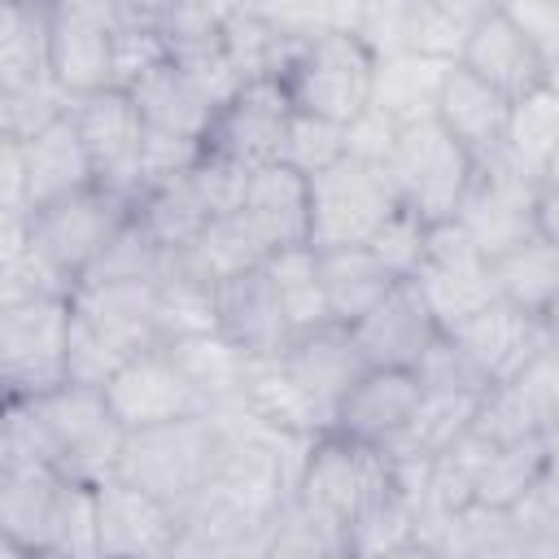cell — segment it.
Masks as SVG:
<instances>
[{
	"instance_id": "cell-4",
	"label": "cell",
	"mask_w": 559,
	"mask_h": 559,
	"mask_svg": "<svg viewBox=\"0 0 559 559\" xmlns=\"http://www.w3.org/2000/svg\"><path fill=\"white\" fill-rule=\"evenodd\" d=\"M402 192L380 162L341 157L310 175V249H358L402 214Z\"/></svg>"
},
{
	"instance_id": "cell-1",
	"label": "cell",
	"mask_w": 559,
	"mask_h": 559,
	"mask_svg": "<svg viewBox=\"0 0 559 559\" xmlns=\"http://www.w3.org/2000/svg\"><path fill=\"white\" fill-rule=\"evenodd\" d=\"M127 428L100 389L61 384L44 397H4L0 463H48L70 480L100 485L118 472Z\"/></svg>"
},
{
	"instance_id": "cell-54",
	"label": "cell",
	"mask_w": 559,
	"mask_h": 559,
	"mask_svg": "<svg viewBox=\"0 0 559 559\" xmlns=\"http://www.w3.org/2000/svg\"><path fill=\"white\" fill-rule=\"evenodd\" d=\"M546 328H550V336L559 341V301H555V306L546 310Z\"/></svg>"
},
{
	"instance_id": "cell-18",
	"label": "cell",
	"mask_w": 559,
	"mask_h": 559,
	"mask_svg": "<svg viewBox=\"0 0 559 559\" xmlns=\"http://www.w3.org/2000/svg\"><path fill=\"white\" fill-rule=\"evenodd\" d=\"M214 314H218V332L249 358H280L297 336L275 297L266 262L223 280L214 288Z\"/></svg>"
},
{
	"instance_id": "cell-48",
	"label": "cell",
	"mask_w": 559,
	"mask_h": 559,
	"mask_svg": "<svg viewBox=\"0 0 559 559\" xmlns=\"http://www.w3.org/2000/svg\"><path fill=\"white\" fill-rule=\"evenodd\" d=\"M397 122H389L384 114H376V109H367L358 122H349L345 127V135H349V157H362V162H380V166H389V157H393V144H397Z\"/></svg>"
},
{
	"instance_id": "cell-38",
	"label": "cell",
	"mask_w": 559,
	"mask_h": 559,
	"mask_svg": "<svg viewBox=\"0 0 559 559\" xmlns=\"http://www.w3.org/2000/svg\"><path fill=\"white\" fill-rule=\"evenodd\" d=\"M157 44L175 66H201L223 48V4H148Z\"/></svg>"
},
{
	"instance_id": "cell-34",
	"label": "cell",
	"mask_w": 559,
	"mask_h": 559,
	"mask_svg": "<svg viewBox=\"0 0 559 559\" xmlns=\"http://www.w3.org/2000/svg\"><path fill=\"white\" fill-rule=\"evenodd\" d=\"M502 153L515 166H524L528 175L546 179L550 162L559 157V83L546 79L542 87H533L520 100H511Z\"/></svg>"
},
{
	"instance_id": "cell-9",
	"label": "cell",
	"mask_w": 559,
	"mask_h": 559,
	"mask_svg": "<svg viewBox=\"0 0 559 559\" xmlns=\"http://www.w3.org/2000/svg\"><path fill=\"white\" fill-rule=\"evenodd\" d=\"M537 192H542V179L528 175L524 166H515L498 148L476 162V175L467 183V197H463L454 223L493 262L537 236Z\"/></svg>"
},
{
	"instance_id": "cell-52",
	"label": "cell",
	"mask_w": 559,
	"mask_h": 559,
	"mask_svg": "<svg viewBox=\"0 0 559 559\" xmlns=\"http://www.w3.org/2000/svg\"><path fill=\"white\" fill-rule=\"evenodd\" d=\"M384 559H441L428 542H411V546H402V550H393V555H384Z\"/></svg>"
},
{
	"instance_id": "cell-2",
	"label": "cell",
	"mask_w": 559,
	"mask_h": 559,
	"mask_svg": "<svg viewBox=\"0 0 559 559\" xmlns=\"http://www.w3.org/2000/svg\"><path fill=\"white\" fill-rule=\"evenodd\" d=\"M297 114L349 127L371 109L376 57L349 31H323L314 39H297L288 61L275 74Z\"/></svg>"
},
{
	"instance_id": "cell-6",
	"label": "cell",
	"mask_w": 559,
	"mask_h": 559,
	"mask_svg": "<svg viewBox=\"0 0 559 559\" xmlns=\"http://www.w3.org/2000/svg\"><path fill=\"white\" fill-rule=\"evenodd\" d=\"M70 297H17L0 301V380L4 397H44L66 384Z\"/></svg>"
},
{
	"instance_id": "cell-30",
	"label": "cell",
	"mask_w": 559,
	"mask_h": 559,
	"mask_svg": "<svg viewBox=\"0 0 559 559\" xmlns=\"http://www.w3.org/2000/svg\"><path fill=\"white\" fill-rule=\"evenodd\" d=\"M48 17H52V4L13 0V4L0 9V96L52 83Z\"/></svg>"
},
{
	"instance_id": "cell-7",
	"label": "cell",
	"mask_w": 559,
	"mask_h": 559,
	"mask_svg": "<svg viewBox=\"0 0 559 559\" xmlns=\"http://www.w3.org/2000/svg\"><path fill=\"white\" fill-rule=\"evenodd\" d=\"M389 175L402 192V205L419 223L437 227L459 214L467 183L476 175V157L437 118H424V122H411L397 131Z\"/></svg>"
},
{
	"instance_id": "cell-41",
	"label": "cell",
	"mask_w": 559,
	"mask_h": 559,
	"mask_svg": "<svg viewBox=\"0 0 559 559\" xmlns=\"http://www.w3.org/2000/svg\"><path fill=\"white\" fill-rule=\"evenodd\" d=\"M266 559H349L345 528L288 498V507L275 515Z\"/></svg>"
},
{
	"instance_id": "cell-36",
	"label": "cell",
	"mask_w": 559,
	"mask_h": 559,
	"mask_svg": "<svg viewBox=\"0 0 559 559\" xmlns=\"http://www.w3.org/2000/svg\"><path fill=\"white\" fill-rule=\"evenodd\" d=\"M480 397L485 393H437V389H424V402H419L411 428L384 454H397V459H437V454H445L454 441H463L472 432Z\"/></svg>"
},
{
	"instance_id": "cell-12",
	"label": "cell",
	"mask_w": 559,
	"mask_h": 559,
	"mask_svg": "<svg viewBox=\"0 0 559 559\" xmlns=\"http://www.w3.org/2000/svg\"><path fill=\"white\" fill-rule=\"evenodd\" d=\"M293 100L284 92L280 79H249L214 118L205 148L245 166V170H262L275 166L288 140V122H293Z\"/></svg>"
},
{
	"instance_id": "cell-19",
	"label": "cell",
	"mask_w": 559,
	"mask_h": 559,
	"mask_svg": "<svg viewBox=\"0 0 559 559\" xmlns=\"http://www.w3.org/2000/svg\"><path fill=\"white\" fill-rule=\"evenodd\" d=\"M354 341L367 358V367H397V371H415L424 362V354L437 345L441 336V323L437 314L428 310L424 293L402 280L367 319H358L354 328Z\"/></svg>"
},
{
	"instance_id": "cell-32",
	"label": "cell",
	"mask_w": 559,
	"mask_h": 559,
	"mask_svg": "<svg viewBox=\"0 0 559 559\" xmlns=\"http://www.w3.org/2000/svg\"><path fill=\"white\" fill-rule=\"evenodd\" d=\"M489 271H493L498 297L524 314L546 319V310L559 301V245L546 236H533L511 253L493 258Z\"/></svg>"
},
{
	"instance_id": "cell-46",
	"label": "cell",
	"mask_w": 559,
	"mask_h": 559,
	"mask_svg": "<svg viewBox=\"0 0 559 559\" xmlns=\"http://www.w3.org/2000/svg\"><path fill=\"white\" fill-rule=\"evenodd\" d=\"M415 376H419V384L424 389H437V393H489L493 384L467 362V354L441 332L437 336V345L424 354V362L415 367Z\"/></svg>"
},
{
	"instance_id": "cell-8",
	"label": "cell",
	"mask_w": 559,
	"mask_h": 559,
	"mask_svg": "<svg viewBox=\"0 0 559 559\" xmlns=\"http://www.w3.org/2000/svg\"><path fill=\"white\" fill-rule=\"evenodd\" d=\"M118 0H52L48 66L70 100L118 87Z\"/></svg>"
},
{
	"instance_id": "cell-13",
	"label": "cell",
	"mask_w": 559,
	"mask_h": 559,
	"mask_svg": "<svg viewBox=\"0 0 559 559\" xmlns=\"http://www.w3.org/2000/svg\"><path fill=\"white\" fill-rule=\"evenodd\" d=\"M100 393L127 432L179 424V419L210 411V402L192 389V380L179 371V362L166 349H148V354L127 358Z\"/></svg>"
},
{
	"instance_id": "cell-35",
	"label": "cell",
	"mask_w": 559,
	"mask_h": 559,
	"mask_svg": "<svg viewBox=\"0 0 559 559\" xmlns=\"http://www.w3.org/2000/svg\"><path fill=\"white\" fill-rule=\"evenodd\" d=\"M135 223L162 249H183V245H192L214 223V210L205 205V197H201V188H197V179L188 170V175H179V179L135 197Z\"/></svg>"
},
{
	"instance_id": "cell-40",
	"label": "cell",
	"mask_w": 559,
	"mask_h": 559,
	"mask_svg": "<svg viewBox=\"0 0 559 559\" xmlns=\"http://www.w3.org/2000/svg\"><path fill=\"white\" fill-rule=\"evenodd\" d=\"M550 463V445L546 437H528V441H511V445H498L480 472V485H476V502L485 507H502V511H515L533 485L542 480Z\"/></svg>"
},
{
	"instance_id": "cell-39",
	"label": "cell",
	"mask_w": 559,
	"mask_h": 559,
	"mask_svg": "<svg viewBox=\"0 0 559 559\" xmlns=\"http://www.w3.org/2000/svg\"><path fill=\"white\" fill-rule=\"evenodd\" d=\"M266 275L275 284V297L293 323V332H314L323 323H332L328 314V297H323V275H319V249H284L266 258Z\"/></svg>"
},
{
	"instance_id": "cell-29",
	"label": "cell",
	"mask_w": 559,
	"mask_h": 559,
	"mask_svg": "<svg viewBox=\"0 0 559 559\" xmlns=\"http://www.w3.org/2000/svg\"><path fill=\"white\" fill-rule=\"evenodd\" d=\"M319 275H323L328 314L341 328H354L358 319H367L402 284L384 271V262L367 245H358V249H319Z\"/></svg>"
},
{
	"instance_id": "cell-23",
	"label": "cell",
	"mask_w": 559,
	"mask_h": 559,
	"mask_svg": "<svg viewBox=\"0 0 559 559\" xmlns=\"http://www.w3.org/2000/svg\"><path fill=\"white\" fill-rule=\"evenodd\" d=\"M70 301H74V314H83L127 358L148 354V349H166L162 323H157V284H100V280H83Z\"/></svg>"
},
{
	"instance_id": "cell-20",
	"label": "cell",
	"mask_w": 559,
	"mask_h": 559,
	"mask_svg": "<svg viewBox=\"0 0 559 559\" xmlns=\"http://www.w3.org/2000/svg\"><path fill=\"white\" fill-rule=\"evenodd\" d=\"M280 362L293 376V384L332 419V428H336V411H341L345 393L367 371V358H362L354 332L341 323H323L314 332L293 336V345L280 354Z\"/></svg>"
},
{
	"instance_id": "cell-11",
	"label": "cell",
	"mask_w": 559,
	"mask_h": 559,
	"mask_svg": "<svg viewBox=\"0 0 559 559\" xmlns=\"http://www.w3.org/2000/svg\"><path fill=\"white\" fill-rule=\"evenodd\" d=\"M74 127L96 170V188H109L135 205L140 192V157H144V118L127 87H109L74 100Z\"/></svg>"
},
{
	"instance_id": "cell-15",
	"label": "cell",
	"mask_w": 559,
	"mask_h": 559,
	"mask_svg": "<svg viewBox=\"0 0 559 559\" xmlns=\"http://www.w3.org/2000/svg\"><path fill=\"white\" fill-rule=\"evenodd\" d=\"M183 520L153 493L109 476L96 485V559H162L179 546Z\"/></svg>"
},
{
	"instance_id": "cell-50",
	"label": "cell",
	"mask_w": 559,
	"mask_h": 559,
	"mask_svg": "<svg viewBox=\"0 0 559 559\" xmlns=\"http://www.w3.org/2000/svg\"><path fill=\"white\" fill-rule=\"evenodd\" d=\"M537 236L559 245V188L555 183H542L537 192Z\"/></svg>"
},
{
	"instance_id": "cell-33",
	"label": "cell",
	"mask_w": 559,
	"mask_h": 559,
	"mask_svg": "<svg viewBox=\"0 0 559 559\" xmlns=\"http://www.w3.org/2000/svg\"><path fill=\"white\" fill-rule=\"evenodd\" d=\"M166 354L179 362V371L192 380V389H197L210 406H223V402H240V397H245L253 358H249L245 349H236L223 332H205V336L175 341V345H166Z\"/></svg>"
},
{
	"instance_id": "cell-44",
	"label": "cell",
	"mask_w": 559,
	"mask_h": 559,
	"mask_svg": "<svg viewBox=\"0 0 559 559\" xmlns=\"http://www.w3.org/2000/svg\"><path fill=\"white\" fill-rule=\"evenodd\" d=\"M127 362L122 349H114L83 314L70 319V345H66V384H79V389H105L118 367Z\"/></svg>"
},
{
	"instance_id": "cell-22",
	"label": "cell",
	"mask_w": 559,
	"mask_h": 559,
	"mask_svg": "<svg viewBox=\"0 0 559 559\" xmlns=\"http://www.w3.org/2000/svg\"><path fill=\"white\" fill-rule=\"evenodd\" d=\"M459 66H467L472 74H480L511 100H520L524 92L546 83V61L533 48V39L520 31V22L507 13V4H489L480 13Z\"/></svg>"
},
{
	"instance_id": "cell-10",
	"label": "cell",
	"mask_w": 559,
	"mask_h": 559,
	"mask_svg": "<svg viewBox=\"0 0 559 559\" xmlns=\"http://www.w3.org/2000/svg\"><path fill=\"white\" fill-rule=\"evenodd\" d=\"M411 284L424 293V301L437 314L441 332L498 301L489 258L472 245V236L454 218L428 227V253H424V266L415 271Z\"/></svg>"
},
{
	"instance_id": "cell-31",
	"label": "cell",
	"mask_w": 559,
	"mask_h": 559,
	"mask_svg": "<svg viewBox=\"0 0 559 559\" xmlns=\"http://www.w3.org/2000/svg\"><path fill=\"white\" fill-rule=\"evenodd\" d=\"M524 542H528V528L520 524L515 511L472 502L441 524V533L432 537V550L441 559H520Z\"/></svg>"
},
{
	"instance_id": "cell-53",
	"label": "cell",
	"mask_w": 559,
	"mask_h": 559,
	"mask_svg": "<svg viewBox=\"0 0 559 559\" xmlns=\"http://www.w3.org/2000/svg\"><path fill=\"white\" fill-rule=\"evenodd\" d=\"M162 559H197V550H192V542H188V537H179V546H175L170 555H162Z\"/></svg>"
},
{
	"instance_id": "cell-14",
	"label": "cell",
	"mask_w": 559,
	"mask_h": 559,
	"mask_svg": "<svg viewBox=\"0 0 559 559\" xmlns=\"http://www.w3.org/2000/svg\"><path fill=\"white\" fill-rule=\"evenodd\" d=\"M380 472H384V450H367V445H354V441L328 432L310 445L293 502H301L306 511L349 528L362 498L376 489Z\"/></svg>"
},
{
	"instance_id": "cell-3",
	"label": "cell",
	"mask_w": 559,
	"mask_h": 559,
	"mask_svg": "<svg viewBox=\"0 0 559 559\" xmlns=\"http://www.w3.org/2000/svg\"><path fill=\"white\" fill-rule=\"evenodd\" d=\"M214 459H218V428L205 411V415H192L179 424L127 432V445H122L114 476L153 493L162 507H170L183 520L192 511V502L210 489Z\"/></svg>"
},
{
	"instance_id": "cell-56",
	"label": "cell",
	"mask_w": 559,
	"mask_h": 559,
	"mask_svg": "<svg viewBox=\"0 0 559 559\" xmlns=\"http://www.w3.org/2000/svg\"><path fill=\"white\" fill-rule=\"evenodd\" d=\"M546 79H550V83H559V57H555V61L546 66Z\"/></svg>"
},
{
	"instance_id": "cell-16",
	"label": "cell",
	"mask_w": 559,
	"mask_h": 559,
	"mask_svg": "<svg viewBox=\"0 0 559 559\" xmlns=\"http://www.w3.org/2000/svg\"><path fill=\"white\" fill-rule=\"evenodd\" d=\"M445 336L467 354V362L489 380V384H507L511 376H520L555 336L546 328V319L524 314L515 306H507L502 297L493 306H485L480 314L445 328Z\"/></svg>"
},
{
	"instance_id": "cell-24",
	"label": "cell",
	"mask_w": 559,
	"mask_h": 559,
	"mask_svg": "<svg viewBox=\"0 0 559 559\" xmlns=\"http://www.w3.org/2000/svg\"><path fill=\"white\" fill-rule=\"evenodd\" d=\"M240 218L249 223V231L262 240L266 253L306 249L310 245V179L284 162L253 170Z\"/></svg>"
},
{
	"instance_id": "cell-47",
	"label": "cell",
	"mask_w": 559,
	"mask_h": 559,
	"mask_svg": "<svg viewBox=\"0 0 559 559\" xmlns=\"http://www.w3.org/2000/svg\"><path fill=\"white\" fill-rule=\"evenodd\" d=\"M507 13L520 22V31L533 39L542 61L550 66L559 57V0H515L507 4Z\"/></svg>"
},
{
	"instance_id": "cell-45",
	"label": "cell",
	"mask_w": 559,
	"mask_h": 559,
	"mask_svg": "<svg viewBox=\"0 0 559 559\" xmlns=\"http://www.w3.org/2000/svg\"><path fill=\"white\" fill-rule=\"evenodd\" d=\"M367 249L384 262V271L393 280H415V271L424 266V253H428V223H419L411 210H402L371 236Z\"/></svg>"
},
{
	"instance_id": "cell-5",
	"label": "cell",
	"mask_w": 559,
	"mask_h": 559,
	"mask_svg": "<svg viewBox=\"0 0 559 559\" xmlns=\"http://www.w3.org/2000/svg\"><path fill=\"white\" fill-rule=\"evenodd\" d=\"M135 205L109 188H87L79 197H66L57 205H44L26 218L31 249L48 262V271L74 293L87 271L105 258V249L118 240V231L131 223Z\"/></svg>"
},
{
	"instance_id": "cell-21",
	"label": "cell",
	"mask_w": 559,
	"mask_h": 559,
	"mask_svg": "<svg viewBox=\"0 0 559 559\" xmlns=\"http://www.w3.org/2000/svg\"><path fill=\"white\" fill-rule=\"evenodd\" d=\"M70 476L48 463H0V533L4 542L48 559Z\"/></svg>"
},
{
	"instance_id": "cell-26",
	"label": "cell",
	"mask_w": 559,
	"mask_h": 559,
	"mask_svg": "<svg viewBox=\"0 0 559 559\" xmlns=\"http://www.w3.org/2000/svg\"><path fill=\"white\" fill-rule=\"evenodd\" d=\"M22 166H26V205H31V214L96 188L92 157H87L83 135L74 127V109L66 118H57L52 127H44L39 135L22 140Z\"/></svg>"
},
{
	"instance_id": "cell-49",
	"label": "cell",
	"mask_w": 559,
	"mask_h": 559,
	"mask_svg": "<svg viewBox=\"0 0 559 559\" xmlns=\"http://www.w3.org/2000/svg\"><path fill=\"white\" fill-rule=\"evenodd\" d=\"M275 528V524H271ZM271 528L266 533H253V537H236V542H214V546H197V559H266L271 550Z\"/></svg>"
},
{
	"instance_id": "cell-37",
	"label": "cell",
	"mask_w": 559,
	"mask_h": 559,
	"mask_svg": "<svg viewBox=\"0 0 559 559\" xmlns=\"http://www.w3.org/2000/svg\"><path fill=\"white\" fill-rule=\"evenodd\" d=\"M485 9L489 4H467V0H411V9H406V52L437 57V61H459Z\"/></svg>"
},
{
	"instance_id": "cell-17",
	"label": "cell",
	"mask_w": 559,
	"mask_h": 559,
	"mask_svg": "<svg viewBox=\"0 0 559 559\" xmlns=\"http://www.w3.org/2000/svg\"><path fill=\"white\" fill-rule=\"evenodd\" d=\"M419 402H424V384L415 371L367 367L358 376V384L345 393L332 432L354 445H367V450H393L397 437L411 428Z\"/></svg>"
},
{
	"instance_id": "cell-27",
	"label": "cell",
	"mask_w": 559,
	"mask_h": 559,
	"mask_svg": "<svg viewBox=\"0 0 559 559\" xmlns=\"http://www.w3.org/2000/svg\"><path fill=\"white\" fill-rule=\"evenodd\" d=\"M507 118H511V96H502L493 83H485L480 74L454 61L445 74L441 100H437V122L480 162L502 148Z\"/></svg>"
},
{
	"instance_id": "cell-42",
	"label": "cell",
	"mask_w": 559,
	"mask_h": 559,
	"mask_svg": "<svg viewBox=\"0 0 559 559\" xmlns=\"http://www.w3.org/2000/svg\"><path fill=\"white\" fill-rule=\"evenodd\" d=\"M502 389L515 397L520 415L528 419V428H533L537 437H555V432H559V341H550V345H546L520 376H511Z\"/></svg>"
},
{
	"instance_id": "cell-28",
	"label": "cell",
	"mask_w": 559,
	"mask_h": 559,
	"mask_svg": "<svg viewBox=\"0 0 559 559\" xmlns=\"http://www.w3.org/2000/svg\"><path fill=\"white\" fill-rule=\"evenodd\" d=\"M454 61L419 57V52H389L376 57V87H371V109L384 114L397 127L437 118V100L445 87Z\"/></svg>"
},
{
	"instance_id": "cell-43",
	"label": "cell",
	"mask_w": 559,
	"mask_h": 559,
	"mask_svg": "<svg viewBox=\"0 0 559 559\" xmlns=\"http://www.w3.org/2000/svg\"><path fill=\"white\" fill-rule=\"evenodd\" d=\"M345 153H349V135H345V127L323 122V118H310V114H293L280 162L310 179V175L328 170L332 162H341Z\"/></svg>"
},
{
	"instance_id": "cell-51",
	"label": "cell",
	"mask_w": 559,
	"mask_h": 559,
	"mask_svg": "<svg viewBox=\"0 0 559 559\" xmlns=\"http://www.w3.org/2000/svg\"><path fill=\"white\" fill-rule=\"evenodd\" d=\"M520 559H559V533H528Z\"/></svg>"
},
{
	"instance_id": "cell-55",
	"label": "cell",
	"mask_w": 559,
	"mask_h": 559,
	"mask_svg": "<svg viewBox=\"0 0 559 559\" xmlns=\"http://www.w3.org/2000/svg\"><path fill=\"white\" fill-rule=\"evenodd\" d=\"M542 183H555V188H559V157L550 162V170H546V179H542Z\"/></svg>"
},
{
	"instance_id": "cell-25",
	"label": "cell",
	"mask_w": 559,
	"mask_h": 559,
	"mask_svg": "<svg viewBox=\"0 0 559 559\" xmlns=\"http://www.w3.org/2000/svg\"><path fill=\"white\" fill-rule=\"evenodd\" d=\"M127 92H131L144 127L157 131V135L205 144V135H210V127L218 118V105L205 96V87L175 61H157Z\"/></svg>"
}]
</instances>
